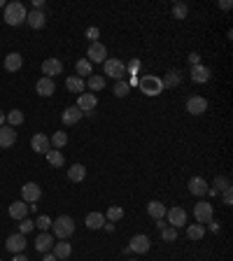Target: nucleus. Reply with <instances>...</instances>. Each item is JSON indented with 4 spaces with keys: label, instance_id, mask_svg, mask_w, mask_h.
<instances>
[{
    "label": "nucleus",
    "instance_id": "nucleus-1",
    "mask_svg": "<svg viewBox=\"0 0 233 261\" xmlns=\"http://www.w3.org/2000/svg\"><path fill=\"white\" fill-rule=\"evenodd\" d=\"M52 231H54V235L58 240H68V238L75 233V219L68 215L56 217L54 222H52Z\"/></svg>",
    "mask_w": 233,
    "mask_h": 261
},
{
    "label": "nucleus",
    "instance_id": "nucleus-2",
    "mask_svg": "<svg viewBox=\"0 0 233 261\" xmlns=\"http://www.w3.org/2000/svg\"><path fill=\"white\" fill-rule=\"evenodd\" d=\"M26 17H28V12L21 2H7L5 5V24L7 26H21L26 21Z\"/></svg>",
    "mask_w": 233,
    "mask_h": 261
},
{
    "label": "nucleus",
    "instance_id": "nucleus-3",
    "mask_svg": "<svg viewBox=\"0 0 233 261\" xmlns=\"http://www.w3.org/2000/svg\"><path fill=\"white\" fill-rule=\"evenodd\" d=\"M140 84V89H143L145 96H159V93H163V84H161V77H156V75H147L145 80L138 82Z\"/></svg>",
    "mask_w": 233,
    "mask_h": 261
},
{
    "label": "nucleus",
    "instance_id": "nucleus-4",
    "mask_svg": "<svg viewBox=\"0 0 233 261\" xmlns=\"http://www.w3.org/2000/svg\"><path fill=\"white\" fill-rule=\"evenodd\" d=\"M103 68H105V75H108V77H112V80H124L126 77V65L121 63V61H119V58H108V61H105V63H103Z\"/></svg>",
    "mask_w": 233,
    "mask_h": 261
},
{
    "label": "nucleus",
    "instance_id": "nucleus-5",
    "mask_svg": "<svg viewBox=\"0 0 233 261\" xmlns=\"http://www.w3.org/2000/svg\"><path fill=\"white\" fill-rule=\"evenodd\" d=\"M87 56H89L87 61H89L91 65L93 63H105V61H108V47L100 45V42H91Z\"/></svg>",
    "mask_w": 233,
    "mask_h": 261
},
{
    "label": "nucleus",
    "instance_id": "nucleus-6",
    "mask_svg": "<svg viewBox=\"0 0 233 261\" xmlns=\"http://www.w3.org/2000/svg\"><path fill=\"white\" fill-rule=\"evenodd\" d=\"M194 217H196L198 224H207V222H212V203H207V201H198L196 205H194Z\"/></svg>",
    "mask_w": 233,
    "mask_h": 261
},
{
    "label": "nucleus",
    "instance_id": "nucleus-7",
    "mask_svg": "<svg viewBox=\"0 0 233 261\" xmlns=\"http://www.w3.org/2000/svg\"><path fill=\"white\" fill-rule=\"evenodd\" d=\"M149 247H152V240H149V235H145V233L133 235V238H131V245H128V250L135 254H147Z\"/></svg>",
    "mask_w": 233,
    "mask_h": 261
},
{
    "label": "nucleus",
    "instance_id": "nucleus-8",
    "mask_svg": "<svg viewBox=\"0 0 233 261\" xmlns=\"http://www.w3.org/2000/svg\"><path fill=\"white\" fill-rule=\"evenodd\" d=\"M40 196H42V189H40V184H35V182H26L21 187V201L24 203H37Z\"/></svg>",
    "mask_w": 233,
    "mask_h": 261
},
{
    "label": "nucleus",
    "instance_id": "nucleus-9",
    "mask_svg": "<svg viewBox=\"0 0 233 261\" xmlns=\"http://www.w3.org/2000/svg\"><path fill=\"white\" fill-rule=\"evenodd\" d=\"M166 217H168V224L173 226V229H179V226L187 224V212H184V207H171V210H166Z\"/></svg>",
    "mask_w": 233,
    "mask_h": 261
},
{
    "label": "nucleus",
    "instance_id": "nucleus-10",
    "mask_svg": "<svg viewBox=\"0 0 233 261\" xmlns=\"http://www.w3.org/2000/svg\"><path fill=\"white\" fill-rule=\"evenodd\" d=\"M5 247H7V252H12V254H21L26 250V238H24V233H12L7 240H5Z\"/></svg>",
    "mask_w": 233,
    "mask_h": 261
},
{
    "label": "nucleus",
    "instance_id": "nucleus-11",
    "mask_svg": "<svg viewBox=\"0 0 233 261\" xmlns=\"http://www.w3.org/2000/svg\"><path fill=\"white\" fill-rule=\"evenodd\" d=\"M205 110H207V100L203 98V96H191V98L187 100V112H189V115L201 117Z\"/></svg>",
    "mask_w": 233,
    "mask_h": 261
},
{
    "label": "nucleus",
    "instance_id": "nucleus-12",
    "mask_svg": "<svg viewBox=\"0 0 233 261\" xmlns=\"http://www.w3.org/2000/svg\"><path fill=\"white\" fill-rule=\"evenodd\" d=\"M82 117H84V112H82L77 105H70V108H65V110H63V115H61V119H63V124H65V126H75V124H77Z\"/></svg>",
    "mask_w": 233,
    "mask_h": 261
},
{
    "label": "nucleus",
    "instance_id": "nucleus-13",
    "mask_svg": "<svg viewBox=\"0 0 233 261\" xmlns=\"http://www.w3.org/2000/svg\"><path fill=\"white\" fill-rule=\"evenodd\" d=\"M96 105H98L96 93H80V98H77V108H80L84 115H89L91 110H96Z\"/></svg>",
    "mask_w": 233,
    "mask_h": 261
},
{
    "label": "nucleus",
    "instance_id": "nucleus-14",
    "mask_svg": "<svg viewBox=\"0 0 233 261\" xmlns=\"http://www.w3.org/2000/svg\"><path fill=\"white\" fill-rule=\"evenodd\" d=\"M30 147H33V152H37V154H47L52 149V143H49V138H47L45 133H37L30 138Z\"/></svg>",
    "mask_w": 233,
    "mask_h": 261
},
{
    "label": "nucleus",
    "instance_id": "nucleus-15",
    "mask_svg": "<svg viewBox=\"0 0 233 261\" xmlns=\"http://www.w3.org/2000/svg\"><path fill=\"white\" fill-rule=\"evenodd\" d=\"M63 72V63L58 58H47L45 63H42V75L49 77V80H54L56 75H61Z\"/></svg>",
    "mask_w": 233,
    "mask_h": 261
},
{
    "label": "nucleus",
    "instance_id": "nucleus-16",
    "mask_svg": "<svg viewBox=\"0 0 233 261\" xmlns=\"http://www.w3.org/2000/svg\"><path fill=\"white\" fill-rule=\"evenodd\" d=\"M17 143V131L12 126H0V149H9Z\"/></svg>",
    "mask_w": 233,
    "mask_h": 261
},
{
    "label": "nucleus",
    "instance_id": "nucleus-17",
    "mask_svg": "<svg viewBox=\"0 0 233 261\" xmlns=\"http://www.w3.org/2000/svg\"><path fill=\"white\" fill-rule=\"evenodd\" d=\"M189 191L201 198V196H205V194H210V187H207V182L203 177H191L189 180Z\"/></svg>",
    "mask_w": 233,
    "mask_h": 261
},
{
    "label": "nucleus",
    "instance_id": "nucleus-18",
    "mask_svg": "<svg viewBox=\"0 0 233 261\" xmlns=\"http://www.w3.org/2000/svg\"><path fill=\"white\" fill-rule=\"evenodd\" d=\"M26 24L30 28H35V30H40V28L47 24V17H45V12L42 9H33V12H28V17H26Z\"/></svg>",
    "mask_w": 233,
    "mask_h": 261
},
{
    "label": "nucleus",
    "instance_id": "nucleus-19",
    "mask_svg": "<svg viewBox=\"0 0 233 261\" xmlns=\"http://www.w3.org/2000/svg\"><path fill=\"white\" fill-rule=\"evenodd\" d=\"M210 75H212V72H210V68H207V65H191V80L196 82V84H205L207 80H210Z\"/></svg>",
    "mask_w": 233,
    "mask_h": 261
},
{
    "label": "nucleus",
    "instance_id": "nucleus-20",
    "mask_svg": "<svg viewBox=\"0 0 233 261\" xmlns=\"http://www.w3.org/2000/svg\"><path fill=\"white\" fill-rule=\"evenodd\" d=\"M35 91L40 93V96H54V91H56V84H54V80H49V77H40L37 80V84H35Z\"/></svg>",
    "mask_w": 233,
    "mask_h": 261
},
{
    "label": "nucleus",
    "instance_id": "nucleus-21",
    "mask_svg": "<svg viewBox=\"0 0 233 261\" xmlns=\"http://www.w3.org/2000/svg\"><path fill=\"white\" fill-rule=\"evenodd\" d=\"M84 224H87V229H91V231H98V229L105 226V215H103V212H89L87 219H84Z\"/></svg>",
    "mask_w": 233,
    "mask_h": 261
},
{
    "label": "nucleus",
    "instance_id": "nucleus-22",
    "mask_svg": "<svg viewBox=\"0 0 233 261\" xmlns=\"http://www.w3.org/2000/svg\"><path fill=\"white\" fill-rule=\"evenodd\" d=\"M28 203H24V201H14V203H12V205H9V217H12V219H26V215H28Z\"/></svg>",
    "mask_w": 233,
    "mask_h": 261
},
{
    "label": "nucleus",
    "instance_id": "nucleus-23",
    "mask_svg": "<svg viewBox=\"0 0 233 261\" xmlns=\"http://www.w3.org/2000/svg\"><path fill=\"white\" fill-rule=\"evenodd\" d=\"M21 65H24V58H21V54H19V52H12V54L5 56V70H7V72L21 70Z\"/></svg>",
    "mask_w": 233,
    "mask_h": 261
},
{
    "label": "nucleus",
    "instance_id": "nucleus-24",
    "mask_svg": "<svg viewBox=\"0 0 233 261\" xmlns=\"http://www.w3.org/2000/svg\"><path fill=\"white\" fill-rule=\"evenodd\" d=\"M52 245H54V238H52V233H47V231H42V233L35 238V250L37 252H49Z\"/></svg>",
    "mask_w": 233,
    "mask_h": 261
},
{
    "label": "nucleus",
    "instance_id": "nucleus-25",
    "mask_svg": "<svg viewBox=\"0 0 233 261\" xmlns=\"http://www.w3.org/2000/svg\"><path fill=\"white\" fill-rule=\"evenodd\" d=\"M147 215L159 222V219H163V215H166V205H163L161 201H149V203H147Z\"/></svg>",
    "mask_w": 233,
    "mask_h": 261
},
{
    "label": "nucleus",
    "instance_id": "nucleus-26",
    "mask_svg": "<svg viewBox=\"0 0 233 261\" xmlns=\"http://www.w3.org/2000/svg\"><path fill=\"white\" fill-rule=\"evenodd\" d=\"M179 82H182V72L179 70H168L166 75H163L161 84H163V89H175Z\"/></svg>",
    "mask_w": 233,
    "mask_h": 261
},
{
    "label": "nucleus",
    "instance_id": "nucleus-27",
    "mask_svg": "<svg viewBox=\"0 0 233 261\" xmlns=\"http://www.w3.org/2000/svg\"><path fill=\"white\" fill-rule=\"evenodd\" d=\"M84 177H87V168L82 163H72L70 168H68V180L70 182H82Z\"/></svg>",
    "mask_w": 233,
    "mask_h": 261
},
{
    "label": "nucleus",
    "instance_id": "nucleus-28",
    "mask_svg": "<svg viewBox=\"0 0 233 261\" xmlns=\"http://www.w3.org/2000/svg\"><path fill=\"white\" fill-rule=\"evenodd\" d=\"M75 70H77V77H80V80H87V77L93 75V65H91L87 58H80V61L75 63Z\"/></svg>",
    "mask_w": 233,
    "mask_h": 261
},
{
    "label": "nucleus",
    "instance_id": "nucleus-29",
    "mask_svg": "<svg viewBox=\"0 0 233 261\" xmlns=\"http://www.w3.org/2000/svg\"><path fill=\"white\" fill-rule=\"evenodd\" d=\"M54 254H56V259H58V261L70 259L72 245L70 243H54Z\"/></svg>",
    "mask_w": 233,
    "mask_h": 261
},
{
    "label": "nucleus",
    "instance_id": "nucleus-30",
    "mask_svg": "<svg viewBox=\"0 0 233 261\" xmlns=\"http://www.w3.org/2000/svg\"><path fill=\"white\" fill-rule=\"evenodd\" d=\"M65 89L72 91V93H84L87 84H84V80H80V77H68V80H65Z\"/></svg>",
    "mask_w": 233,
    "mask_h": 261
},
{
    "label": "nucleus",
    "instance_id": "nucleus-31",
    "mask_svg": "<svg viewBox=\"0 0 233 261\" xmlns=\"http://www.w3.org/2000/svg\"><path fill=\"white\" fill-rule=\"evenodd\" d=\"M84 84H87L91 91H100V89H105V77H103V75H91V77L84 80Z\"/></svg>",
    "mask_w": 233,
    "mask_h": 261
},
{
    "label": "nucleus",
    "instance_id": "nucleus-32",
    "mask_svg": "<svg viewBox=\"0 0 233 261\" xmlns=\"http://www.w3.org/2000/svg\"><path fill=\"white\" fill-rule=\"evenodd\" d=\"M205 235V226L203 224H189L187 226V238L189 240H201Z\"/></svg>",
    "mask_w": 233,
    "mask_h": 261
},
{
    "label": "nucleus",
    "instance_id": "nucleus-33",
    "mask_svg": "<svg viewBox=\"0 0 233 261\" xmlns=\"http://www.w3.org/2000/svg\"><path fill=\"white\" fill-rule=\"evenodd\" d=\"M45 156H47V161H49V166H54V168H61L63 163H65V159H63V154L58 149H49Z\"/></svg>",
    "mask_w": 233,
    "mask_h": 261
},
{
    "label": "nucleus",
    "instance_id": "nucleus-34",
    "mask_svg": "<svg viewBox=\"0 0 233 261\" xmlns=\"http://www.w3.org/2000/svg\"><path fill=\"white\" fill-rule=\"evenodd\" d=\"M5 121H7L12 128H14V126H21V124H24V112H21V110H12L7 117H5Z\"/></svg>",
    "mask_w": 233,
    "mask_h": 261
},
{
    "label": "nucleus",
    "instance_id": "nucleus-35",
    "mask_svg": "<svg viewBox=\"0 0 233 261\" xmlns=\"http://www.w3.org/2000/svg\"><path fill=\"white\" fill-rule=\"evenodd\" d=\"M49 143H52V147L61 149V147L68 145V133H65V131H56V133L52 135V140H49Z\"/></svg>",
    "mask_w": 233,
    "mask_h": 261
},
{
    "label": "nucleus",
    "instance_id": "nucleus-36",
    "mask_svg": "<svg viewBox=\"0 0 233 261\" xmlns=\"http://www.w3.org/2000/svg\"><path fill=\"white\" fill-rule=\"evenodd\" d=\"M112 91H115L116 98H126V96H128V91H131V84H126L124 80H119L115 84V89H112Z\"/></svg>",
    "mask_w": 233,
    "mask_h": 261
},
{
    "label": "nucleus",
    "instance_id": "nucleus-37",
    "mask_svg": "<svg viewBox=\"0 0 233 261\" xmlns=\"http://www.w3.org/2000/svg\"><path fill=\"white\" fill-rule=\"evenodd\" d=\"M175 238H177V229H173V226H163V229H161V240L173 243Z\"/></svg>",
    "mask_w": 233,
    "mask_h": 261
},
{
    "label": "nucleus",
    "instance_id": "nucleus-38",
    "mask_svg": "<svg viewBox=\"0 0 233 261\" xmlns=\"http://www.w3.org/2000/svg\"><path fill=\"white\" fill-rule=\"evenodd\" d=\"M187 5H184V2H175V5H173V17L175 19H187Z\"/></svg>",
    "mask_w": 233,
    "mask_h": 261
},
{
    "label": "nucleus",
    "instance_id": "nucleus-39",
    "mask_svg": "<svg viewBox=\"0 0 233 261\" xmlns=\"http://www.w3.org/2000/svg\"><path fill=\"white\" fill-rule=\"evenodd\" d=\"M121 217H124V210H121L119 205L108 207V219H110V222H119Z\"/></svg>",
    "mask_w": 233,
    "mask_h": 261
},
{
    "label": "nucleus",
    "instance_id": "nucleus-40",
    "mask_svg": "<svg viewBox=\"0 0 233 261\" xmlns=\"http://www.w3.org/2000/svg\"><path fill=\"white\" fill-rule=\"evenodd\" d=\"M35 226H37V229H42V231H47V229H52V219H49L47 215L37 217V219H35Z\"/></svg>",
    "mask_w": 233,
    "mask_h": 261
},
{
    "label": "nucleus",
    "instance_id": "nucleus-41",
    "mask_svg": "<svg viewBox=\"0 0 233 261\" xmlns=\"http://www.w3.org/2000/svg\"><path fill=\"white\" fill-rule=\"evenodd\" d=\"M229 187H231V182L226 180V177H217V180H215V189H212V191L217 194V191H224V189H229Z\"/></svg>",
    "mask_w": 233,
    "mask_h": 261
},
{
    "label": "nucleus",
    "instance_id": "nucleus-42",
    "mask_svg": "<svg viewBox=\"0 0 233 261\" xmlns=\"http://www.w3.org/2000/svg\"><path fill=\"white\" fill-rule=\"evenodd\" d=\"M98 35H100V30L96 26H89V28H87V37H89L91 42H98Z\"/></svg>",
    "mask_w": 233,
    "mask_h": 261
},
{
    "label": "nucleus",
    "instance_id": "nucleus-43",
    "mask_svg": "<svg viewBox=\"0 0 233 261\" xmlns=\"http://www.w3.org/2000/svg\"><path fill=\"white\" fill-rule=\"evenodd\" d=\"M33 226H35V224H33L30 219H21V224H19V229H21V231H19V233H28Z\"/></svg>",
    "mask_w": 233,
    "mask_h": 261
},
{
    "label": "nucleus",
    "instance_id": "nucleus-44",
    "mask_svg": "<svg viewBox=\"0 0 233 261\" xmlns=\"http://www.w3.org/2000/svg\"><path fill=\"white\" fill-rule=\"evenodd\" d=\"M222 201H224V205H233V191H231V187H229V189H224V198H222Z\"/></svg>",
    "mask_w": 233,
    "mask_h": 261
},
{
    "label": "nucleus",
    "instance_id": "nucleus-45",
    "mask_svg": "<svg viewBox=\"0 0 233 261\" xmlns=\"http://www.w3.org/2000/svg\"><path fill=\"white\" fill-rule=\"evenodd\" d=\"M189 63H191V65H198V63H201V56H198L196 52H191V54H189Z\"/></svg>",
    "mask_w": 233,
    "mask_h": 261
},
{
    "label": "nucleus",
    "instance_id": "nucleus-46",
    "mask_svg": "<svg viewBox=\"0 0 233 261\" xmlns=\"http://www.w3.org/2000/svg\"><path fill=\"white\" fill-rule=\"evenodd\" d=\"M217 7H222V9H231V7H233V2H231V0H222V2H217Z\"/></svg>",
    "mask_w": 233,
    "mask_h": 261
},
{
    "label": "nucleus",
    "instance_id": "nucleus-47",
    "mask_svg": "<svg viewBox=\"0 0 233 261\" xmlns=\"http://www.w3.org/2000/svg\"><path fill=\"white\" fill-rule=\"evenodd\" d=\"M42 261H58V259H56V254H54V252H45Z\"/></svg>",
    "mask_w": 233,
    "mask_h": 261
},
{
    "label": "nucleus",
    "instance_id": "nucleus-48",
    "mask_svg": "<svg viewBox=\"0 0 233 261\" xmlns=\"http://www.w3.org/2000/svg\"><path fill=\"white\" fill-rule=\"evenodd\" d=\"M12 261H28V257H24V254H14V259Z\"/></svg>",
    "mask_w": 233,
    "mask_h": 261
},
{
    "label": "nucleus",
    "instance_id": "nucleus-49",
    "mask_svg": "<svg viewBox=\"0 0 233 261\" xmlns=\"http://www.w3.org/2000/svg\"><path fill=\"white\" fill-rule=\"evenodd\" d=\"M0 126H5V115L0 112Z\"/></svg>",
    "mask_w": 233,
    "mask_h": 261
},
{
    "label": "nucleus",
    "instance_id": "nucleus-50",
    "mask_svg": "<svg viewBox=\"0 0 233 261\" xmlns=\"http://www.w3.org/2000/svg\"><path fill=\"white\" fill-rule=\"evenodd\" d=\"M126 261H133V259H126Z\"/></svg>",
    "mask_w": 233,
    "mask_h": 261
},
{
    "label": "nucleus",
    "instance_id": "nucleus-51",
    "mask_svg": "<svg viewBox=\"0 0 233 261\" xmlns=\"http://www.w3.org/2000/svg\"><path fill=\"white\" fill-rule=\"evenodd\" d=\"M0 5H2V0H0Z\"/></svg>",
    "mask_w": 233,
    "mask_h": 261
},
{
    "label": "nucleus",
    "instance_id": "nucleus-52",
    "mask_svg": "<svg viewBox=\"0 0 233 261\" xmlns=\"http://www.w3.org/2000/svg\"><path fill=\"white\" fill-rule=\"evenodd\" d=\"M0 261H2V259H0Z\"/></svg>",
    "mask_w": 233,
    "mask_h": 261
}]
</instances>
